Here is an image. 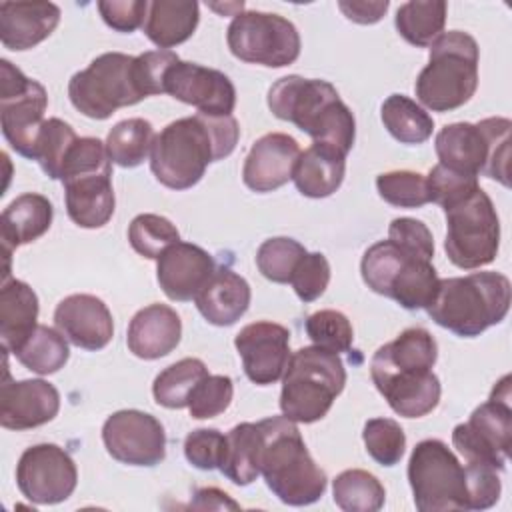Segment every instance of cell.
Listing matches in <instances>:
<instances>
[{
  "instance_id": "1",
  "label": "cell",
  "mask_w": 512,
  "mask_h": 512,
  "mask_svg": "<svg viewBox=\"0 0 512 512\" xmlns=\"http://www.w3.org/2000/svg\"><path fill=\"white\" fill-rule=\"evenodd\" d=\"M436 358L438 344L420 326L406 328L374 352L372 382L398 416L422 418L438 406L440 380L432 372Z\"/></svg>"
},
{
  "instance_id": "2",
  "label": "cell",
  "mask_w": 512,
  "mask_h": 512,
  "mask_svg": "<svg viewBox=\"0 0 512 512\" xmlns=\"http://www.w3.org/2000/svg\"><path fill=\"white\" fill-rule=\"evenodd\" d=\"M240 128L232 114H194L170 122L156 134L150 150V170L172 190L198 184L210 162L230 156L238 144Z\"/></svg>"
},
{
  "instance_id": "3",
  "label": "cell",
  "mask_w": 512,
  "mask_h": 512,
  "mask_svg": "<svg viewBox=\"0 0 512 512\" xmlns=\"http://www.w3.org/2000/svg\"><path fill=\"white\" fill-rule=\"evenodd\" d=\"M268 108L276 118L292 122L314 142L330 144L344 154L354 146V114L326 80L298 74L284 76L270 86Z\"/></svg>"
},
{
  "instance_id": "4",
  "label": "cell",
  "mask_w": 512,
  "mask_h": 512,
  "mask_svg": "<svg viewBox=\"0 0 512 512\" xmlns=\"http://www.w3.org/2000/svg\"><path fill=\"white\" fill-rule=\"evenodd\" d=\"M264 446L260 474L272 494L288 506H308L326 492V472L310 456L296 422L282 416L260 420Z\"/></svg>"
},
{
  "instance_id": "5",
  "label": "cell",
  "mask_w": 512,
  "mask_h": 512,
  "mask_svg": "<svg viewBox=\"0 0 512 512\" xmlns=\"http://www.w3.org/2000/svg\"><path fill=\"white\" fill-rule=\"evenodd\" d=\"M510 290V280L500 272L486 270L442 278L426 312L438 326L456 336L474 338L506 318Z\"/></svg>"
},
{
  "instance_id": "6",
  "label": "cell",
  "mask_w": 512,
  "mask_h": 512,
  "mask_svg": "<svg viewBox=\"0 0 512 512\" xmlns=\"http://www.w3.org/2000/svg\"><path fill=\"white\" fill-rule=\"evenodd\" d=\"M478 58V44L468 32H442L430 44V60L414 84L420 104L432 112L464 106L478 88Z\"/></svg>"
},
{
  "instance_id": "7",
  "label": "cell",
  "mask_w": 512,
  "mask_h": 512,
  "mask_svg": "<svg viewBox=\"0 0 512 512\" xmlns=\"http://www.w3.org/2000/svg\"><path fill=\"white\" fill-rule=\"evenodd\" d=\"M344 384L346 370L336 352L304 346L290 354L282 376L280 410L288 420L300 424L322 420Z\"/></svg>"
},
{
  "instance_id": "8",
  "label": "cell",
  "mask_w": 512,
  "mask_h": 512,
  "mask_svg": "<svg viewBox=\"0 0 512 512\" xmlns=\"http://www.w3.org/2000/svg\"><path fill=\"white\" fill-rule=\"evenodd\" d=\"M68 96L78 112L94 120H106L118 108L138 104L146 96L138 84L136 56L100 54L70 78Z\"/></svg>"
},
{
  "instance_id": "9",
  "label": "cell",
  "mask_w": 512,
  "mask_h": 512,
  "mask_svg": "<svg viewBox=\"0 0 512 512\" xmlns=\"http://www.w3.org/2000/svg\"><path fill=\"white\" fill-rule=\"evenodd\" d=\"M408 482L420 512L470 510L466 468L438 438L414 446L408 460Z\"/></svg>"
},
{
  "instance_id": "10",
  "label": "cell",
  "mask_w": 512,
  "mask_h": 512,
  "mask_svg": "<svg viewBox=\"0 0 512 512\" xmlns=\"http://www.w3.org/2000/svg\"><path fill=\"white\" fill-rule=\"evenodd\" d=\"M448 260L464 270L490 264L500 246V220L490 196L478 188L462 202L444 210Z\"/></svg>"
},
{
  "instance_id": "11",
  "label": "cell",
  "mask_w": 512,
  "mask_h": 512,
  "mask_svg": "<svg viewBox=\"0 0 512 512\" xmlns=\"http://www.w3.org/2000/svg\"><path fill=\"white\" fill-rule=\"evenodd\" d=\"M510 376H504L492 390L490 398L480 404L468 418L454 426L452 444L466 462H478L504 470L512 442V406Z\"/></svg>"
},
{
  "instance_id": "12",
  "label": "cell",
  "mask_w": 512,
  "mask_h": 512,
  "mask_svg": "<svg viewBox=\"0 0 512 512\" xmlns=\"http://www.w3.org/2000/svg\"><path fill=\"white\" fill-rule=\"evenodd\" d=\"M226 42L230 52L248 64H260L268 68H282L300 56V34L296 26L270 12L246 10L234 14Z\"/></svg>"
},
{
  "instance_id": "13",
  "label": "cell",
  "mask_w": 512,
  "mask_h": 512,
  "mask_svg": "<svg viewBox=\"0 0 512 512\" xmlns=\"http://www.w3.org/2000/svg\"><path fill=\"white\" fill-rule=\"evenodd\" d=\"M48 106L46 88L24 76L6 58L0 60V122L2 134L12 150L34 160L36 142L44 126Z\"/></svg>"
},
{
  "instance_id": "14",
  "label": "cell",
  "mask_w": 512,
  "mask_h": 512,
  "mask_svg": "<svg viewBox=\"0 0 512 512\" xmlns=\"http://www.w3.org/2000/svg\"><path fill=\"white\" fill-rule=\"evenodd\" d=\"M78 470L72 456L58 444H34L16 464V484L24 498L36 504H58L72 496Z\"/></svg>"
},
{
  "instance_id": "15",
  "label": "cell",
  "mask_w": 512,
  "mask_h": 512,
  "mask_svg": "<svg viewBox=\"0 0 512 512\" xmlns=\"http://www.w3.org/2000/svg\"><path fill=\"white\" fill-rule=\"evenodd\" d=\"M106 452L128 466H156L166 458V432L160 420L142 410H118L102 426Z\"/></svg>"
},
{
  "instance_id": "16",
  "label": "cell",
  "mask_w": 512,
  "mask_h": 512,
  "mask_svg": "<svg viewBox=\"0 0 512 512\" xmlns=\"http://www.w3.org/2000/svg\"><path fill=\"white\" fill-rule=\"evenodd\" d=\"M510 128L512 122L502 116L484 118L478 124H446L434 140L438 164L478 178L490 160L494 144L504 134H510Z\"/></svg>"
},
{
  "instance_id": "17",
  "label": "cell",
  "mask_w": 512,
  "mask_h": 512,
  "mask_svg": "<svg viewBox=\"0 0 512 512\" xmlns=\"http://www.w3.org/2000/svg\"><path fill=\"white\" fill-rule=\"evenodd\" d=\"M164 92L208 116H228L236 106L232 80L224 72L196 62L176 60L164 76Z\"/></svg>"
},
{
  "instance_id": "18",
  "label": "cell",
  "mask_w": 512,
  "mask_h": 512,
  "mask_svg": "<svg viewBox=\"0 0 512 512\" xmlns=\"http://www.w3.org/2000/svg\"><path fill=\"white\" fill-rule=\"evenodd\" d=\"M250 382L268 386L284 376L290 360V332L286 326L258 320L246 324L234 338Z\"/></svg>"
},
{
  "instance_id": "19",
  "label": "cell",
  "mask_w": 512,
  "mask_h": 512,
  "mask_svg": "<svg viewBox=\"0 0 512 512\" xmlns=\"http://www.w3.org/2000/svg\"><path fill=\"white\" fill-rule=\"evenodd\" d=\"M60 410L58 390L42 380H10L8 370L0 386V424L8 430H30L42 426Z\"/></svg>"
},
{
  "instance_id": "20",
  "label": "cell",
  "mask_w": 512,
  "mask_h": 512,
  "mask_svg": "<svg viewBox=\"0 0 512 512\" xmlns=\"http://www.w3.org/2000/svg\"><path fill=\"white\" fill-rule=\"evenodd\" d=\"M214 270V258L204 248L178 240L160 254L156 278L170 300L188 302L196 298Z\"/></svg>"
},
{
  "instance_id": "21",
  "label": "cell",
  "mask_w": 512,
  "mask_h": 512,
  "mask_svg": "<svg viewBox=\"0 0 512 512\" xmlns=\"http://www.w3.org/2000/svg\"><path fill=\"white\" fill-rule=\"evenodd\" d=\"M298 142L284 132H270L258 138L246 154L242 180L254 192H272L292 180L300 156Z\"/></svg>"
},
{
  "instance_id": "22",
  "label": "cell",
  "mask_w": 512,
  "mask_h": 512,
  "mask_svg": "<svg viewBox=\"0 0 512 512\" xmlns=\"http://www.w3.org/2000/svg\"><path fill=\"white\" fill-rule=\"evenodd\" d=\"M54 324L78 348L102 350L114 336L108 306L92 294H70L58 302Z\"/></svg>"
},
{
  "instance_id": "23",
  "label": "cell",
  "mask_w": 512,
  "mask_h": 512,
  "mask_svg": "<svg viewBox=\"0 0 512 512\" xmlns=\"http://www.w3.org/2000/svg\"><path fill=\"white\" fill-rule=\"evenodd\" d=\"M66 212L80 228H102L110 222L116 206L112 168L74 174L62 180Z\"/></svg>"
},
{
  "instance_id": "24",
  "label": "cell",
  "mask_w": 512,
  "mask_h": 512,
  "mask_svg": "<svg viewBox=\"0 0 512 512\" xmlns=\"http://www.w3.org/2000/svg\"><path fill=\"white\" fill-rule=\"evenodd\" d=\"M182 338V320L166 304H150L138 310L126 334L128 350L142 360H156L170 354Z\"/></svg>"
},
{
  "instance_id": "25",
  "label": "cell",
  "mask_w": 512,
  "mask_h": 512,
  "mask_svg": "<svg viewBox=\"0 0 512 512\" xmlns=\"http://www.w3.org/2000/svg\"><path fill=\"white\" fill-rule=\"evenodd\" d=\"M60 22V8L52 2H2L0 40L8 50H28L46 40Z\"/></svg>"
},
{
  "instance_id": "26",
  "label": "cell",
  "mask_w": 512,
  "mask_h": 512,
  "mask_svg": "<svg viewBox=\"0 0 512 512\" xmlns=\"http://www.w3.org/2000/svg\"><path fill=\"white\" fill-rule=\"evenodd\" d=\"M250 284L230 268H216L200 288L194 302L198 312L214 326H232L250 306Z\"/></svg>"
},
{
  "instance_id": "27",
  "label": "cell",
  "mask_w": 512,
  "mask_h": 512,
  "mask_svg": "<svg viewBox=\"0 0 512 512\" xmlns=\"http://www.w3.org/2000/svg\"><path fill=\"white\" fill-rule=\"evenodd\" d=\"M346 172V154L330 144L312 142L304 152H300L292 180L302 196L326 198L334 194Z\"/></svg>"
},
{
  "instance_id": "28",
  "label": "cell",
  "mask_w": 512,
  "mask_h": 512,
  "mask_svg": "<svg viewBox=\"0 0 512 512\" xmlns=\"http://www.w3.org/2000/svg\"><path fill=\"white\" fill-rule=\"evenodd\" d=\"M54 218L52 202L36 192L16 196L2 212L0 238L2 248L14 250L30 244L48 232Z\"/></svg>"
},
{
  "instance_id": "29",
  "label": "cell",
  "mask_w": 512,
  "mask_h": 512,
  "mask_svg": "<svg viewBox=\"0 0 512 512\" xmlns=\"http://www.w3.org/2000/svg\"><path fill=\"white\" fill-rule=\"evenodd\" d=\"M38 296L22 280H4L0 288V340L2 350L16 352L38 326Z\"/></svg>"
},
{
  "instance_id": "30",
  "label": "cell",
  "mask_w": 512,
  "mask_h": 512,
  "mask_svg": "<svg viewBox=\"0 0 512 512\" xmlns=\"http://www.w3.org/2000/svg\"><path fill=\"white\" fill-rule=\"evenodd\" d=\"M200 20L198 2L192 0H154L148 2L144 34L160 50L186 42Z\"/></svg>"
},
{
  "instance_id": "31",
  "label": "cell",
  "mask_w": 512,
  "mask_h": 512,
  "mask_svg": "<svg viewBox=\"0 0 512 512\" xmlns=\"http://www.w3.org/2000/svg\"><path fill=\"white\" fill-rule=\"evenodd\" d=\"M264 432L260 422L236 424L226 434V446L218 470L236 486H248L260 476Z\"/></svg>"
},
{
  "instance_id": "32",
  "label": "cell",
  "mask_w": 512,
  "mask_h": 512,
  "mask_svg": "<svg viewBox=\"0 0 512 512\" xmlns=\"http://www.w3.org/2000/svg\"><path fill=\"white\" fill-rule=\"evenodd\" d=\"M448 4L444 0H412L398 6L394 24L398 34L412 46H430L444 30Z\"/></svg>"
},
{
  "instance_id": "33",
  "label": "cell",
  "mask_w": 512,
  "mask_h": 512,
  "mask_svg": "<svg viewBox=\"0 0 512 512\" xmlns=\"http://www.w3.org/2000/svg\"><path fill=\"white\" fill-rule=\"evenodd\" d=\"M438 282L440 278L432 260L414 256L394 276L386 298L396 300L406 310H422L432 304Z\"/></svg>"
},
{
  "instance_id": "34",
  "label": "cell",
  "mask_w": 512,
  "mask_h": 512,
  "mask_svg": "<svg viewBox=\"0 0 512 512\" xmlns=\"http://www.w3.org/2000/svg\"><path fill=\"white\" fill-rule=\"evenodd\" d=\"M384 128L400 144H422L432 136V116L404 94H390L380 108Z\"/></svg>"
},
{
  "instance_id": "35",
  "label": "cell",
  "mask_w": 512,
  "mask_h": 512,
  "mask_svg": "<svg viewBox=\"0 0 512 512\" xmlns=\"http://www.w3.org/2000/svg\"><path fill=\"white\" fill-rule=\"evenodd\" d=\"M14 356L24 368L40 376H48L64 368L70 358V350L66 336L60 330L38 324L32 334L20 344Z\"/></svg>"
},
{
  "instance_id": "36",
  "label": "cell",
  "mask_w": 512,
  "mask_h": 512,
  "mask_svg": "<svg viewBox=\"0 0 512 512\" xmlns=\"http://www.w3.org/2000/svg\"><path fill=\"white\" fill-rule=\"evenodd\" d=\"M154 128L144 118H126L114 124L106 138V150L114 164L122 168L140 166L152 150Z\"/></svg>"
},
{
  "instance_id": "37",
  "label": "cell",
  "mask_w": 512,
  "mask_h": 512,
  "mask_svg": "<svg viewBox=\"0 0 512 512\" xmlns=\"http://www.w3.org/2000/svg\"><path fill=\"white\" fill-rule=\"evenodd\" d=\"M208 376V368L200 358H182L168 368H164L152 384V394L156 404L178 410L186 408L194 386Z\"/></svg>"
},
{
  "instance_id": "38",
  "label": "cell",
  "mask_w": 512,
  "mask_h": 512,
  "mask_svg": "<svg viewBox=\"0 0 512 512\" xmlns=\"http://www.w3.org/2000/svg\"><path fill=\"white\" fill-rule=\"evenodd\" d=\"M332 496L334 504L344 512H376L384 506L386 490L368 470L352 468L334 478Z\"/></svg>"
},
{
  "instance_id": "39",
  "label": "cell",
  "mask_w": 512,
  "mask_h": 512,
  "mask_svg": "<svg viewBox=\"0 0 512 512\" xmlns=\"http://www.w3.org/2000/svg\"><path fill=\"white\" fill-rule=\"evenodd\" d=\"M78 140L74 128L60 120V118H48L40 130L34 160L40 164L44 174L52 180H60V172L64 166V160Z\"/></svg>"
},
{
  "instance_id": "40",
  "label": "cell",
  "mask_w": 512,
  "mask_h": 512,
  "mask_svg": "<svg viewBox=\"0 0 512 512\" xmlns=\"http://www.w3.org/2000/svg\"><path fill=\"white\" fill-rule=\"evenodd\" d=\"M180 240L176 226L160 214H138L128 226L130 246L148 260H158L160 254Z\"/></svg>"
},
{
  "instance_id": "41",
  "label": "cell",
  "mask_w": 512,
  "mask_h": 512,
  "mask_svg": "<svg viewBox=\"0 0 512 512\" xmlns=\"http://www.w3.org/2000/svg\"><path fill=\"white\" fill-rule=\"evenodd\" d=\"M304 254L306 248L298 240L276 236L260 244L256 252V266L264 278L276 284H286L290 282L292 272Z\"/></svg>"
},
{
  "instance_id": "42",
  "label": "cell",
  "mask_w": 512,
  "mask_h": 512,
  "mask_svg": "<svg viewBox=\"0 0 512 512\" xmlns=\"http://www.w3.org/2000/svg\"><path fill=\"white\" fill-rule=\"evenodd\" d=\"M380 198L398 208H420L430 202L426 176L412 170H390L376 178Z\"/></svg>"
},
{
  "instance_id": "43",
  "label": "cell",
  "mask_w": 512,
  "mask_h": 512,
  "mask_svg": "<svg viewBox=\"0 0 512 512\" xmlns=\"http://www.w3.org/2000/svg\"><path fill=\"white\" fill-rule=\"evenodd\" d=\"M362 440L366 452L382 466H394L406 450V434L392 418H370L364 424Z\"/></svg>"
},
{
  "instance_id": "44",
  "label": "cell",
  "mask_w": 512,
  "mask_h": 512,
  "mask_svg": "<svg viewBox=\"0 0 512 512\" xmlns=\"http://www.w3.org/2000/svg\"><path fill=\"white\" fill-rule=\"evenodd\" d=\"M306 334L314 346L330 352H348L354 340V330L346 314L338 310H318L306 318Z\"/></svg>"
},
{
  "instance_id": "45",
  "label": "cell",
  "mask_w": 512,
  "mask_h": 512,
  "mask_svg": "<svg viewBox=\"0 0 512 512\" xmlns=\"http://www.w3.org/2000/svg\"><path fill=\"white\" fill-rule=\"evenodd\" d=\"M234 394V384L230 376L224 374H208L204 376L192 390L188 400L190 416L196 420H206L222 414Z\"/></svg>"
},
{
  "instance_id": "46",
  "label": "cell",
  "mask_w": 512,
  "mask_h": 512,
  "mask_svg": "<svg viewBox=\"0 0 512 512\" xmlns=\"http://www.w3.org/2000/svg\"><path fill=\"white\" fill-rule=\"evenodd\" d=\"M426 184H428L430 202H436L444 210L462 202L464 198H468L472 192H476L480 188L476 176L456 172L442 164H436L428 172Z\"/></svg>"
},
{
  "instance_id": "47",
  "label": "cell",
  "mask_w": 512,
  "mask_h": 512,
  "mask_svg": "<svg viewBox=\"0 0 512 512\" xmlns=\"http://www.w3.org/2000/svg\"><path fill=\"white\" fill-rule=\"evenodd\" d=\"M330 282V264L322 252H306L292 272L290 284L302 302L320 298Z\"/></svg>"
},
{
  "instance_id": "48",
  "label": "cell",
  "mask_w": 512,
  "mask_h": 512,
  "mask_svg": "<svg viewBox=\"0 0 512 512\" xmlns=\"http://www.w3.org/2000/svg\"><path fill=\"white\" fill-rule=\"evenodd\" d=\"M226 446V434L216 428L192 430L184 440V456L198 470H214L220 466Z\"/></svg>"
},
{
  "instance_id": "49",
  "label": "cell",
  "mask_w": 512,
  "mask_h": 512,
  "mask_svg": "<svg viewBox=\"0 0 512 512\" xmlns=\"http://www.w3.org/2000/svg\"><path fill=\"white\" fill-rule=\"evenodd\" d=\"M466 480H468V494H470V510H486L494 506L500 498V470L488 464L466 462Z\"/></svg>"
},
{
  "instance_id": "50",
  "label": "cell",
  "mask_w": 512,
  "mask_h": 512,
  "mask_svg": "<svg viewBox=\"0 0 512 512\" xmlns=\"http://www.w3.org/2000/svg\"><path fill=\"white\" fill-rule=\"evenodd\" d=\"M176 60L180 58L172 50H150L136 56V76L144 96L164 94V76Z\"/></svg>"
},
{
  "instance_id": "51",
  "label": "cell",
  "mask_w": 512,
  "mask_h": 512,
  "mask_svg": "<svg viewBox=\"0 0 512 512\" xmlns=\"http://www.w3.org/2000/svg\"><path fill=\"white\" fill-rule=\"evenodd\" d=\"M388 240L400 244L402 248L432 260L434 256V238L428 226L416 218H394L388 226Z\"/></svg>"
},
{
  "instance_id": "52",
  "label": "cell",
  "mask_w": 512,
  "mask_h": 512,
  "mask_svg": "<svg viewBox=\"0 0 512 512\" xmlns=\"http://www.w3.org/2000/svg\"><path fill=\"white\" fill-rule=\"evenodd\" d=\"M96 6L102 20L116 32H134L144 26L148 12L146 0H100Z\"/></svg>"
},
{
  "instance_id": "53",
  "label": "cell",
  "mask_w": 512,
  "mask_h": 512,
  "mask_svg": "<svg viewBox=\"0 0 512 512\" xmlns=\"http://www.w3.org/2000/svg\"><path fill=\"white\" fill-rule=\"evenodd\" d=\"M388 6H390L388 0H380V2H366V0H362V2H354V0L352 2H338V8L342 10V14L348 20L356 22V24H374V22H378L386 14Z\"/></svg>"
},
{
  "instance_id": "54",
  "label": "cell",
  "mask_w": 512,
  "mask_h": 512,
  "mask_svg": "<svg viewBox=\"0 0 512 512\" xmlns=\"http://www.w3.org/2000/svg\"><path fill=\"white\" fill-rule=\"evenodd\" d=\"M192 508H200V510H210V508H214V510H226V508H230V510H238L240 506L226 494V492H222V490H218V488H200V490H196V496H194V502H192Z\"/></svg>"
}]
</instances>
